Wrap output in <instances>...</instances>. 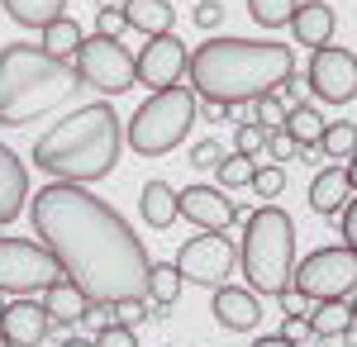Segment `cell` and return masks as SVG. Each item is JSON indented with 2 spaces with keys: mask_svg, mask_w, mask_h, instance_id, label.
<instances>
[{
  "mask_svg": "<svg viewBox=\"0 0 357 347\" xmlns=\"http://www.w3.org/2000/svg\"><path fill=\"white\" fill-rule=\"evenodd\" d=\"M24 210H29V171L24 162L0 143V224H15Z\"/></svg>",
  "mask_w": 357,
  "mask_h": 347,
  "instance_id": "2e32d148",
  "label": "cell"
},
{
  "mask_svg": "<svg viewBox=\"0 0 357 347\" xmlns=\"http://www.w3.org/2000/svg\"><path fill=\"white\" fill-rule=\"evenodd\" d=\"M124 10H119V5H114V10H100V15H96V33H110V38H119V33H124Z\"/></svg>",
  "mask_w": 357,
  "mask_h": 347,
  "instance_id": "f35d334b",
  "label": "cell"
},
{
  "mask_svg": "<svg viewBox=\"0 0 357 347\" xmlns=\"http://www.w3.org/2000/svg\"><path fill=\"white\" fill-rule=\"evenodd\" d=\"M96 347H138V338H134V328H124V323H105L96 333Z\"/></svg>",
  "mask_w": 357,
  "mask_h": 347,
  "instance_id": "e575fe53",
  "label": "cell"
},
{
  "mask_svg": "<svg viewBox=\"0 0 357 347\" xmlns=\"http://www.w3.org/2000/svg\"><path fill=\"white\" fill-rule=\"evenodd\" d=\"M252 347H296V343H286L281 333H267V338H257V343H252Z\"/></svg>",
  "mask_w": 357,
  "mask_h": 347,
  "instance_id": "b9f144b4",
  "label": "cell"
},
{
  "mask_svg": "<svg viewBox=\"0 0 357 347\" xmlns=\"http://www.w3.org/2000/svg\"><path fill=\"white\" fill-rule=\"evenodd\" d=\"M0 347H10V338H5V333H0Z\"/></svg>",
  "mask_w": 357,
  "mask_h": 347,
  "instance_id": "c3c4849f",
  "label": "cell"
},
{
  "mask_svg": "<svg viewBox=\"0 0 357 347\" xmlns=\"http://www.w3.org/2000/svg\"><path fill=\"white\" fill-rule=\"evenodd\" d=\"M119 153H124V129H119L114 105H105V100L77 105L33 143L38 171H53L57 181H77V186L105 181Z\"/></svg>",
  "mask_w": 357,
  "mask_h": 347,
  "instance_id": "3957f363",
  "label": "cell"
},
{
  "mask_svg": "<svg viewBox=\"0 0 357 347\" xmlns=\"http://www.w3.org/2000/svg\"><path fill=\"white\" fill-rule=\"evenodd\" d=\"M181 271H176V262H153V276H148V300L158 304L153 314H167L176 300H181Z\"/></svg>",
  "mask_w": 357,
  "mask_h": 347,
  "instance_id": "484cf974",
  "label": "cell"
},
{
  "mask_svg": "<svg viewBox=\"0 0 357 347\" xmlns=\"http://www.w3.org/2000/svg\"><path fill=\"white\" fill-rule=\"evenodd\" d=\"M62 347H96V338H77L72 333V338H62Z\"/></svg>",
  "mask_w": 357,
  "mask_h": 347,
  "instance_id": "7bdbcfd3",
  "label": "cell"
},
{
  "mask_svg": "<svg viewBox=\"0 0 357 347\" xmlns=\"http://www.w3.org/2000/svg\"><path fill=\"white\" fill-rule=\"evenodd\" d=\"M343 347H357V323H348V328H343Z\"/></svg>",
  "mask_w": 357,
  "mask_h": 347,
  "instance_id": "ee69618b",
  "label": "cell"
},
{
  "mask_svg": "<svg viewBox=\"0 0 357 347\" xmlns=\"http://www.w3.org/2000/svg\"><path fill=\"white\" fill-rule=\"evenodd\" d=\"M338 233H343V247L357 252V195L343 205V214H338Z\"/></svg>",
  "mask_w": 357,
  "mask_h": 347,
  "instance_id": "74e56055",
  "label": "cell"
},
{
  "mask_svg": "<svg viewBox=\"0 0 357 347\" xmlns=\"http://www.w3.org/2000/svg\"><path fill=\"white\" fill-rule=\"evenodd\" d=\"M38 38H43V43H38V48H43V53L48 57H57V62H72V57H77V48H82V24H77V20H72V15H57L53 24H43L38 29Z\"/></svg>",
  "mask_w": 357,
  "mask_h": 347,
  "instance_id": "44dd1931",
  "label": "cell"
},
{
  "mask_svg": "<svg viewBox=\"0 0 357 347\" xmlns=\"http://www.w3.org/2000/svg\"><path fill=\"white\" fill-rule=\"evenodd\" d=\"M200 119V95L191 86H167V91H153L143 105L129 114V148L138 157H162L172 153L181 138L191 134V124Z\"/></svg>",
  "mask_w": 357,
  "mask_h": 347,
  "instance_id": "8992f818",
  "label": "cell"
},
{
  "mask_svg": "<svg viewBox=\"0 0 357 347\" xmlns=\"http://www.w3.org/2000/svg\"><path fill=\"white\" fill-rule=\"evenodd\" d=\"M48 328H53V319H48L43 300L20 295L15 304H5V309H0V333L10 338V347H38L43 338H48Z\"/></svg>",
  "mask_w": 357,
  "mask_h": 347,
  "instance_id": "5bb4252c",
  "label": "cell"
},
{
  "mask_svg": "<svg viewBox=\"0 0 357 347\" xmlns=\"http://www.w3.org/2000/svg\"><path fill=\"white\" fill-rule=\"evenodd\" d=\"M0 5L20 29H43L53 24L57 15H67V0H0Z\"/></svg>",
  "mask_w": 357,
  "mask_h": 347,
  "instance_id": "603a6c76",
  "label": "cell"
},
{
  "mask_svg": "<svg viewBox=\"0 0 357 347\" xmlns=\"http://www.w3.org/2000/svg\"><path fill=\"white\" fill-rule=\"evenodd\" d=\"M348 181H353V190H357V153L348 157Z\"/></svg>",
  "mask_w": 357,
  "mask_h": 347,
  "instance_id": "f6af8a7d",
  "label": "cell"
},
{
  "mask_svg": "<svg viewBox=\"0 0 357 347\" xmlns=\"http://www.w3.org/2000/svg\"><path fill=\"white\" fill-rule=\"evenodd\" d=\"M281 338L301 347L305 338H310V319H301V314H286V328H281Z\"/></svg>",
  "mask_w": 357,
  "mask_h": 347,
  "instance_id": "60d3db41",
  "label": "cell"
},
{
  "mask_svg": "<svg viewBox=\"0 0 357 347\" xmlns=\"http://www.w3.org/2000/svg\"><path fill=\"white\" fill-rule=\"evenodd\" d=\"M186 67H191V48H186L176 33H153V38L143 43V53L134 57L138 86H148V91L176 86V81L186 77Z\"/></svg>",
  "mask_w": 357,
  "mask_h": 347,
  "instance_id": "7c38bea8",
  "label": "cell"
},
{
  "mask_svg": "<svg viewBox=\"0 0 357 347\" xmlns=\"http://www.w3.org/2000/svg\"><path fill=\"white\" fill-rule=\"evenodd\" d=\"M324 124H329V119L301 100V105L286 109V124H281V129L296 138V148H305V153H310V148H319V138H324Z\"/></svg>",
  "mask_w": 357,
  "mask_h": 347,
  "instance_id": "7402d4cb",
  "label": "cell"
},
{
  "mask_svg": "<svg viewBox=\"0 0 357 347\" xmlns=\"http://www.w3.org/2000/svg\"><path fill=\"white\" fill-rule=\"evenodd\" d=\"M176 214L191 219L195 229H205V233H224V229L238 224V205H234L229 190H220V186H186V190H176Z\"/></svg>",
  "mask_w": 357,
  "mask_h": 347,
  "instance_id": "4fadbf2b",
  "label": "cell"
},
{
  "mask_svg": "<svg viewBox=\"0 0 357 347\" xmlns=\"http://www.w3.org/2000/svg\"><path fill=\"white\" fill-rule=\"evenodd\" d=\"M86 304H91V300H86V295L77 291V286H72L67 276H57L53 286L43 291V309H48V319H53V323H62V328H72V323H82Z\"/></svg>",
  "mask_w": 357,
  "mask_h": 347,
  "instance_id": "ffe728a7",
  "label": "cell"
},
{
  "mask_svg": "<svg viewBox=\"0 0 357 347\" xmlns=\"http://www.w3.org/2000/svg\"><path fill=\"white\" fill-rule=\"evenodd\" d=\"M353 195L357 190H353V181H348V167L333 162V167H324V171L310 181V210L314 214H343V205H348Z\"/></svg>",
  "mask_w": 357,
  "mask_h": 347,
  "instance_id": "e0dca14e",
  "label": "cell"
},
{
  "mask_svg": "<svg viewBox=\"0 0 357 347\" xmlns=\"http://www.w3.org/2000/svg\"><path fill=\"white\" fill-rule=\"evenodd\" d=\"M252 157H243V153H234V157H224L220 167H215V176H220V190H234V186H248L252 181Z\"/></svg>",
  "mask_w": 357,
  "mask_h": 347,
  "instance_id": "f1b7e54d",
  "label": "cell"
},
{
  "mask_svg": "<svg viewBox=\"0 0 357 347\" xmlns=\"http://www.w3.org/2000/svg\"><path fill=\"white\" fill-rule=\"evenodd\" d=\"M248 186L257 190V195H262V200H272V195H281V190H286V171H281V167H257V171H252V181H248Z\"/></svg>",
  "mask_w": 357,
  "mask_h": 347,
  "instance_id": "d6a6232c",
  "label": "cell"
},
{
  "mask_svg": "<svg viewBox=\"0 0 357 347\" xmlns=\"http://www.w3.org/2000/svg\"><path fill=\"white\" fill-rule=\"evenodd\" d=\"M319 153L333 157V162L353 157L357 153V124L353 119H329V124H324V138H319Z\"/></svg>",
  "mask_w": 357,
  "mask_h": 347,
  "instance_id": "4316f807",
  "label": "cell"
},
{
  "mask_svg": "<svg viewBox=\"0 0 357 347\" xmlns=\"http://www.w3.org/2000/svg\"><path fill=\"white\" fill-rule=\"evenodd\" d=\"M210 309H215L220 328H229V333H252V328L262 323V304H257V295L238 291V286H220Z\"/></svg>",
  "mask_w": 357,
  "mask_h": 347,
  "instance_id": "9a60e30c",
  "label": "cell"
},
{
  "mask_svg": "<svg viewBox=\"0 0 357 347\" xmlns=\"http://www.w3.org/2000/svg\"><path fill=\"white\" fill-rule=\"evenodd\" d=\"M348 304H353V323H357V295H353V300H348Z\"/></svg>",
  "mask_w": 357,
  "mask_h": 347,
  "instance_id": "7dc6e473",
  "label": "cell"
},
{
  "mask_svg": "<svg viewBox=\"0 0 357 347\" xmlns=\"http://www.w3.org/2000/svg\"><path fill=\"white\" fill-rule=\"evenodd\" d=\"M291 286L301 295H310L314 304H324V300H353L357 295V252L353 247H314V252H305L301 262H296V276H291Z\"/></svg>",
  "mask_w": 357,
  "mask_h": 347,
  "instance_id": "52a82bcc",
  "label": "cell"
},
{
  "mask_svg": "<svg viewBox=\"0 0 357 347\" xmlns=\"http://www.w3.org/2000/svg\"><path fill=\"white\" fill-rule=\"evenodd\" d=\"M138 210H143V219H148L153 229H167V224L176 219V190L167 186V181H148L143 195H138Z\"/></svg>",
  "mask_w": 357,
  "mask_h": 347,
  "instance_id": "d4e9b609",
  "label": "cell"
},
{
  "mask_svg": "<svg viewBox=\"0 0 357 347\" xmlns=\"http://www.w3.org/2000/svg\"><path fill=\"white\" fill-rule=\"evenodd\" d=\"M29 224H33L38 242L57 257L62 276L91 304L148 295L153 262H148L138 233L124 224V214L110 210L86 186H77V181L38 186V195H29Z\"/></svg>",
  "mask_w": 357,
  "mask_h": 347,
  "instance_id": "6da1fadb",
  "label": "cell"
},
{
  "mask_svg": "<svg viewBox=\"0 0 357 347\" xmlns=\"http://www.w3.org/2000/svg\"><path fill=\"white\" fill-rule=\"evenodd\" d=\"M176 271L191 286H215L220 291V286H229V276L238 271V247L224 233H200V238L176 247Z\"/></svg>",
  "mask_w": 357,
  "mask_h": 347,
  "instance_id": "30bf717a",
  "label": "cell"
},
{
  "mask_svg": "<svg viewBox=\"0 0 357 347\" xmlns=\"http://www.w3.org/2000/svg\"><path fill=\"white\" fill-rule=\"evenodd\" d=\"M119 10H124V24L134 29V33H143V38H153V33H172V24H176L172 0H124Z\"/></svg>",
  "mask_w": 357,
  "mask_h": 347,
  "instance_id": "d6986e66",
  "label": "cell"
},
{
  "mask_svg": "<svg viewBox=\"0 0 357 347\" xmlns=\"http://www.w3.org/2000/svg\"><path fill=\"white\" fill-rule=\"evenodd\" d=\"M291 33H296V43H305V48L333 43V10L324 0H301L296 15H291Z\"/></svg>",
  "mask_w": 357,
  "mask_h": 347,
  "instance_id": "ac0fdd59",
  "label": "cell"
},
{
  "mask_svg": "<svg viewBox=\"0 0 357 347\" xmlns=\"http://www.w3.org/2000/svg\"><path fill=\"white\" fill-rule=\"evenodd\" d=\"M72 67H77L82 86L100 91V95H124V91H134V86H138L134 53H129L119 38H110V33H91V38H82V48H77V57H72Z\"/></svg>",
  "mask_w": 357,
  "mask_h": 347,
  "instance_id": "ba28073f",
  "label": "cell"
},
{
  "mask_svg": "<svg viewBox=\"0 0 357 347\" xmlns=\"http://www.w3.org/2000/svg\"><path fill=\"white\" fill-rule=\"evenodd\" d=\"M238 271L248 276L252 295H281L291 291V276H296V224L281 205H262V210L248 214L243 229V247H238Z\"/></svg>",
  "mask_w": 357,
  "mask_h": 347,
  "instance_id": "5b68a950",
  "label": "cell"
},
{
  "mask_svg": "<svg viewBox=\"0 0 357 347\" xmlns=\"http://www.w3.org/2000/svg\"><path fill=\"white\" fill-rule=\"evenodd\" d=\"M0 309H5V304H0Z\"/></svg>",
  "mask_w": 357,
  "mask_h": 347,
  "instance_id": "681fc988",
  "label": "cell"
},
{
  "mask_svg": "<svg viewBox=\"0 0 357 347\" xmlns=\"http://www.w3.org/2000/svg\"><path fill=\"white\" fill-rule=\"evenodd\" d=\"M353 323V304L348 300H324L310 309V338H343V328Z\"/></svg>",
  "mask_w": 357,
  "mask_h": 347,
  "instance_id": "cb8c5ba5",
  "label": "cell"
},
{
  "mask_svg": "<svg viewBox=\"0 0 357 347\" xmlns=\"http://www.w3.org/2000/svg\"><path fill=\"white\" fill-rule=\"evenodd\" d=\"M191 91L200 100L220 105H252L257 95H272L286 77H296L291 43L272 38H205L191 53Z\"/></svg>",
  "mask_w": 357,
  "mask_h": 347,
  "instance_id": "7a4b0ae2",
  "label": "cell"
},
{
  "mask_svg": "<svg viewBox=\"0 0 357 347\" xmlns=\"http://www.w3.org/2000/svg\"><path fill=\"white\" fill-rule=\"evenodd\" d=\"M252 124H262V129H281V124H286V100H281V95H257V100H252Z\"/></svg>",
  "mask_w": 357,
  "mask_h": 347,
  "instance_id": "f546056e",
  "label": "cell"
},
{
  "mask_svg": "<svg viewBox=\"0 0 357 347\" xmlns=\"http://www.w3.org/2000/svg\"><path fill=\"white\" fill-rule=\"evenodd\" d=\"M224 157H229V153H224L215 138H200V143L191 148V162H195V167H210V171H215V167H220Z\"/></svg>",
  "mask_w": 357,
  "mask_h": 347,
  "instance_id": "d590c367",
  "label": "cell"
},
{
  "mask_svg": "<svg viewBox=\"0 0 357 347\" xmlns=\"http://www.w3.org/2000/svg\"><path fill=\"white\" fill-rule=\"evenodd\" d=\"M296 153H301V148H296V138L286 134V129H267V148H262V157H272L276 167H281V162L296 157Z\"/></svg>",
  "mask_w": 357,
  "mask_h": 347,
  "instance_id": "836d02e7",
  "label": "cell"
},
{
  "mask_svg": "<svg viewBox=\"0 0 357 347\" xmlns=\"http://www.w3.org/2000/svg\"><path fill=\"white\" fill-rule=\"evenodd\" d=\"M110 314H114V323H124V328H138V323L148 319V295H129V300H114Z\"/></svg>",
  "mask_w": 357,
  "mask_h": 347,
  "instance_id": "1f68e13d",
  "label": "cell"
},
{
  "mask_svg": "<svg viewBox=\"0 0 357 347\" xmlns=\"http://www.w3.org/2000/svg\"><path fill=\"white\" fill-rule=\"evenodd\" d=\"M262 148H267V129H262V124H252V119H243V124H238V134H234V153L257 157Z\"/></svg>",
  "mask_w": 357,
  "mask_h": 347,
  "instance_id": "4dcf8cb0",
  "label": "cell"
},
{
  "mask_svg": "<svg viewBox=\"0 0 357 347\" xmlns=\"http://www.w3.org/2000/svg\"><path fill=\"white\" fill-rule=\"evenodd\" d=\"M296 5H301V0H248V15L262 29H281V24H291Z\"/></svg>",
  "mask_w": 357,
  "mask_h": 347,
  "instance_id": "83f0119b",
  "label": "cell"
},
{
  "mask_svg": "<svg viewBox=\"0 0 357 347\" xmlns=\"http://www.w3.org/2000/svg\"><path fill=\"white\" fill-rule=\"evenodd\" d=\"M276 300H281V309H286V314H301V319H310V304H314V300H310V295H301L296 286H291V291H281Z\"/></svg>",
  "mask_w": 357,
  "mask_h": 347,
  "instance_id": "ab89813d",
  "label": "cell"
},
{
  "mask_svg": "<svg viewBox=\"0 0 357 347\" xmlns=\"http://www.w3.org/2000/svg\"><path fill=\"white\" fill-rule=\"evenodd\" d=\"M96 5H100V10H114V5H124V0H96Z\"/></svg>",
  "mask_w": 357,
  "mask_h": 347,
  "instance_id": "bcb514c9",
  "label": "cell"
},
{
  "mask_svg": "<svg viewBox=\"0 0 357 347\" xmlns=\"http://www.w3.org/2000/svg\"><path fill=\"white\" fill-rule=\"evenodd\" d=\"M82 77L72 62L48 57L38 43H5L0 48V124L24 129L33 119L77 100Z\"/></svg>",
  "mask_w": 357,
  "mask_h": 347,
  "instance_id": "277c9868",
  "label": "cell"
},
{
  "mask_svg": "<svg viewBox=\"0 0 357 347\" xmlns=\"http://www.w3.org/2000/svg\"><path fill=\"white\" fill-rule=\"evenodd\" d=\"M310 91L324 105H348L357 100V57L338 43H324L310 57Z\"/></svg>",
  "mask_w": 357,
  "mask_h": 347,
  "instance_id": "8fae6325",
  "label": "cell"
},
{
  "mask_svg": "<svg viewBox=\"0 0 357 347\" xmlns=\"http://www.w3.org/2000/svg\"><path fill=\"white\" fill-rule=\"evenodd\" d=\"M191 20L200 29H220L224 24V5H220V0H200V5L191 10Z\"/></svg>",
  "mask_w": 357,
  "mask_h": 347,
  "instance_id": "8d00e7d4",
  "label": "cell"
},
{
  "mask_svg": "<svg viewBox=\"0 0 357 347\" xmlns=\"http://www.w3.org/2000/svg\"><path fill=\"white\" fill-rule=\"evenodd\" d=\"M62 267L38 238H0V295L48 291Z\"/></svg>",
  "mask_w": 357,
  "mask_h": 347,
  "instance_id": "9c48e42d",
  "label": "cell"
}]
</instances>
